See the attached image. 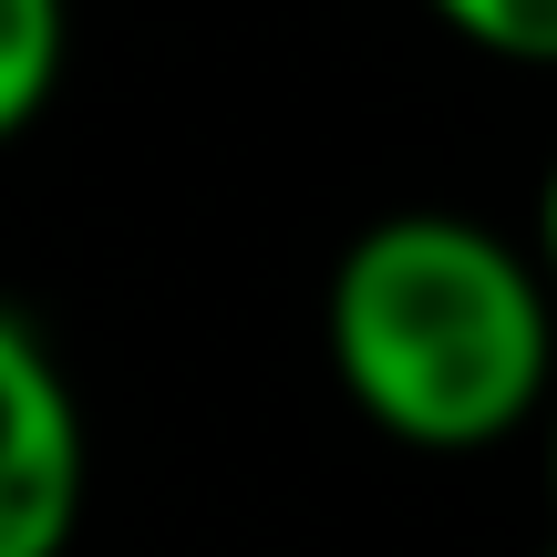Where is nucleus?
Wrapping results in <instances>:
<instances>
[{"label":"nucleus","instance_id":"2","mask_svg":"<svg viewBox=\"0 0 557 557\" xmlns=\"http://www.w3.org/2000/svg\"><path fill=\"white\" fill-rule=\"evenodd\" d=\"M94 506V434L62 351L0 310V557H62Z\"/></svg>","mask_w":557,"mask_h":557},{"label":"nucleus","instance_id":"4","mask_svg":"<svg viewBox=\"0 0 557 557\" xmlns=\"http://www.w3.org/2000/svg\"><path fill=\"white\" fill-rule=\"evenodd\" d=\"M465 52L485 62H527V73H557V0H423Z\"/></svg>","mask_w":557,"mask_h":557},{"label":"nucleus","instance_id":"5","mask_svg":"<svg viewBox=\"0 0 557 557\" xmlns=\"http://www.w3.org/2000/svg\"><path fill=\"white\" fill-rule=\"evenodd\" d=\"M527 269L547 278V299H557V165L537 176V227H527Z\"/></svg>","mask_w":557,"mask_h":557},{"label":"nucleus","instance_id":"6","mask_svg":"<svg viewBox=\"0 0 557 557\" xmlns=\"http://www.w3.org/2000/svg\"><path fill=\"white\" fill-rule=\"evenodd\" d=\"M537 444H547V517H557V393H547V413H537Z\"/></svg>","mask_w":557,"mask_h":557},{"label":"nucleus","instance_id":"1","mask_svg":"<svg viewBox=\"0 0 557 557\" xmlns=\"http://www.w3.org/2000/svg\"><path fill=\"white\" fill-rule=\"evenodd\" d=\"M320 351L403 455H496L557 393V299L485 218L393 207L331 259Z\"/></svg>","mask_w":557,"mask_h":557},{"label":"nucleus","instance_id":"3","mask_svg":"<svg viewBox=\"0 0 557 557\" xmlns=\"http://www.w3.org/2000/svg\"><path fill=\"white\" fill-rule=\"evenodd\" d=\"M62 52H73V0H0V145L41 124Z\"/></svg>","mask_w":557,"mask_h":557}]
</instances>
